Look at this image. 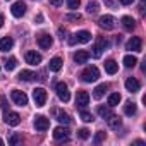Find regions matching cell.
<instances>
[{"instance_id":"obj_1","label":"cell","mask_w":146,"mask_h":146,"mask_svg":"<svg viewBox=\"0 0 146 146\" xmlns=\"http://www.w3.org/2000/svg\"><path fill=\"white\" fill-rule=\"evenodd\" d=\"M98 78H100V70H98V67H95V65L86 67V69L83 70V74H81V79H83L84 83H95Z\"/></svg>"},{"instance_id":"obj_2","label":"cell","mask_w":146,"mask_h":146,"mask_svg":"<svg viewBox=\"0 0 146 146\" xmlns=\"http://www.w3.org/2000/svg\"><path fill=\"white\" fill-rule=\"evenodd\" d=\"M55 91H57V96L60 98V102H69L70 100V93H69V88H67V84L64 83V81H60V83H57L55 84Z\"/></svg>"},{"instance_id":"obj_3","label":"cell","mask_w":146,"mask_h":146,"mask_svg":"<svg viewBox=\"0 0 146 146\" xmlns=\"http://www.w3.org/2000/svg\"><path fill=\"white\" fill-rule=\"evenodd\" d=\"M46 98H48V95H46L45 88H35L33 90V100H35L36 107H43L46 103Z\"/></svg>"},{"instance_id":"obj_4","label":"cell","mask_w":146,"mask_h":146,"mask_svg":"<svg viewBox=\"0 0 146 146\" xmlns=\"http://www.w3.org/2000/svg\"><path fill=\"white\" fill-rule=\"evenodd\" d=\"M108 48V40H105V38H98V41L93 45V57L95 58H98V57H102V53H103V50H107Z\"/></svg>"},{"instance_id":"obj_5","label":"cell","mask_w":146,"mask_h":146,"mask_svg":"<svg viewBox=\"0 0 146 146\" xmlns=\"http://www.w3.org/2000/svg\"><path fill=\"white\" fill-rule=\"evenodd\" d=\"M11 98H12V102H14L16 105H19V107L28 105V96H26V93H24V91L12 90V91H11Z\"/></svg>"},{"instance_id":"obj_6","label":"cell","mask_w":146,"mask_h":146,"mask_svg":"<svg viewBox=\"0 0 146 146\" xmlns=\"http://www.w3.org/2000/svg\"><path fill=\"white\" fill-rule=\"evenodd\" d=\"M98 24H100V28L102 29H107V31H110V29H113L115 28V19L112 17V16H102L100 19H98Z\"/></svg>"},{"instance_id":"obj_7","label":"cell","mask_w":146,"mask_h":146,"mask_svg":"<svg viewBox=\"0 0 146 146\" xmlns=\"http://www.w3.org/2000/svg\"><path fill=\"white\" fill-rule=\"evenodd\" d=\"M76 105L79 107V108H86L88 105H90V95H88V91H78V95H76Z\"/></svg>"},{"instance_id":"obj_8","label":"cell","mask_w":146,"mask_h":146,"mask_svg":"<svg viewBox=\"0 0 146 146\" xmlns=\"http://www.w3.org/2000/svg\"><path fill=\"white\" fill-rule=\"evenodd\" d=\"M125 48L131 50V52H141V48H143V41H141V38H139V36H132V38L125 43Z\"/></svg>"},{"instance_id":"obj_9","label":"cell","mask_w":146,"mask_h":146,"mask_svg":"<svg viewBox=\"0 0 146 146\" xmlns=\"http://www.w3.org/2000/svg\"><path fill=\"white\" fill-rule=\"evenodd\" d=\"M11 12H12L14 17H23V16L26 14V4H23V2H14L12 7H11Z\"/></svg>"},{"instance_id":"obj_10","label":"cell","mask_w":146,"mask_h":146,"mask_svg":"<svg viewBox=\"0 0 146 146\" xmlns=\"http://www.w3.org/2000/svg\"><path fill=\"white\" fill-rule=\"evenodd\" d=\"M26 62L29 65H38V64H41V55L35 50H29V52H26Z\"/></svg>"},{"instance_id":"obj_11","label":"cell","mask_w":146,"mask_h":146,"mask_svg":"<svg viewBox=\"0 0 146 146\" xmlns=\"http://www.w3.org/2000/svg\"><path fill=\"white\" fill-rule=\"evenodd\" d=\"M35 127H36V131H46L50 127V120L43 115H38V117H35Z\"/></svg>"},{"instance_id":"obj_12","label":"cell","mask_w":146,"mask_h":146,"mask_svg":"<svg viewBox=\"0 0 146 146\" xmlns=\"http://www.w3.org/2000/svg\"><path fill=\"white\" fill-rule=\"evenodd\" d=\"M53 137L57 139V141H62V139H69V129L67 127H62V125H58V127H55L53 129Z\"/></svg>"},{"instance_id":"obj_13","label":"cell","mask_w":146,"mask_h":146,"mask_svg":"<svg viewBox=\"0 0 146 146\" xmlns=\"http://www.w3.org/2000/svg\"><path fill=\"white\" fill-rule=\"evenodd\" d=\"M76 40V43H90L91 41V33L90 31H78L72 35Z\"/></svg>"},{"instance_id":"obj_14","label":"cell","mask_w":146,"mask_h":146,"mask_svg":"<svg viewBox=\"0 0 146 146\" xmlns=\"http://www.w3.org/2000/svg\"><path fill=\"white\" fill-rule=\"evenodd\" d=\"M125 88H127V91H131V93H137L139 88H141V84H139V81H137L136 78H127V79H125Z\"/></svg>"},{"instance_id":"obj_15","label":"cell","mask_w":146,"mask_h":146,"mask_svg":"<svg viewBox=\"0 0 146 146\" xmlns=\"http://www.w3.org/2000/svg\"><path fill=\"white\" fill-rule=\"evenodd\" d=\"M52 43H53V38H52L50 35L43 33V35H40V36H38V45H40L41 48H50V46H52Z\"/></svg>"},{"instance_id":"obj_16","label":"cell","mask_w":146,"mask_h":146,"mask_svg":"<svg viewBox=\"0 0 146 146\" xmlns=\"http://www.w3.org/2000/svg\"><path fill=\"white\" fill-rule=\"evenodd\" d=\"M5 122H7L9 125H19L21 115L16 113V112H5Z\"/></svg>"},{"instance_id":"obj_17","label":"cell","mask_w":146,"mask_h":146,"mask_svg":"<svg viewBox=\"0 0 146 146\" xmlns=\"http://www.w3.org/2000/svg\"><path fill=\"white\" fill-rule=\"evenodd\" d=\"M88 58H90V52H86V50H78L74 53V62L76 64H86Z\"/></svg>"},{"instance_id":"obj_18","label":"cell","mask_w":146,"mask_h":146,"mask_svg":"<svg viewBox=\"0 0 146 146\" xmlns=\"http://www.w3.org/2000/svg\"><path fill=\"white\" fill-rule=\"evenodd\" d=\"M14 46V40L11 36H4V38H0V52H7Z\"/></svg>"},{"instance_id":"obj_19","label":"cell","mask_w":146,"mask_h":146,"mask_svg":"<svg viewBox=\"0 0 146 146\" xmlns=\"http://www.w3.org/2000/svg\"><path fill=\"white\" fill-rule=\"evenodd\" d=\"M122 26H124V29L132 31V29L136 28V21H134L131 16H124V17H122Z\"/></svg>"},{"instance_id":"obj_20","label":"cell","mask_w":146,"mask_h":146,"mask_svg":"<svg viewBox=\"0 0 146 146\" xmlns=\"http://www.w3.org/2000/svg\"><path fill=\"white\" fill-rule=\"evenodd\" d=\"M62 58L60 57H53L52 60H50V64H48V67H50V70H53V72H58L60 69H62Z\"/></svg>"},{"instance_id":"obj_21","label":"cell","mask_w":146,"mask_h":146,"mask_svg":"<svg viewBox=\"0 0 146 146\" xmlns=\"http://www.w3.org/2000/svg\"><path fill=\"white\" fill-rule=\"evenodd\" d=\"M107 90H108V86H107L105 83H103V84H98V86L93 90V98H95V100H100V98L105 95V91H107Z\"/></svg>"},{"instance_id":"obj_22","label":"cell","mask_w":146,"mask_h":146,"mask_svg":"<svg viewBox=\"0 0 146 146\" xmlns=\"http://www.w3.org/2000/svg\"><path fill=\"white\" fill-rule=\"evenodd\" d=\"M117 70H119V64L115 60H107L105 62V72H108V74H115Z\"/></svg>"},{"instance_id":"obj_23","label":"cell","mask_w":146,"mask_h":146,"mask_svg":"<svg viewBox=\"0 0 146 146\" xmlns=\"http://www.w3.org/2000/svg\"><path fill=\"white\" fill-rule=\"evenodd\" d=\"M17 78H19L21 81H33V79L36 78V74H35L33 70H21Z\"/></svg>"},{"instance_id":"obj_24","label":"cell","mask_w":146,"mask_h":146,"mask_svg":"<svg viewBox=\"0 0 146 146\" xmlns=\"http://www.w3.org/2000/svg\"><path fill=\"white\" fill-rule=\"evenodd\" d=\"M107 120H108V125H110L112 129H119V127L122 125V120H120V117H117V115H110Z\"/></svg>"},{"instance_id":"obj_25","label":"cell","mask_w":146,"mask_h":146,"mask_svg":"<svg viewBox=\"0 0 146 146\" xmlns=\"http://www.w3.org/2000/svg\"><path fill=\"white\" fill-rule=\"evenodd\" d=\"M98 115L102 119H108L110 115H113L112 113V107H98Z\"/></svg>"},{"instance_id":"obj_26","label":"cell","mask_w":146,"mask_h":146,"mask_svg":"<svg viewBox=\"0 0 146 146\" xmlns=\"http://www.w3.org/2000/svg\"><path fill=\"white\" fill-rule=\"evenodd\" d=\"M4 67H5L7 70H14V69L17 67V60H16L14 57H11V58H5V60H4Z\"/></svg>"},{"instance_id":"obj_27","label":"cell","mask_w":146,"mask_h":146,"mask_svg":"<svg viewBox=\"0 0 146 146\" xmlns=\"http://www.w3.org/2000/svg\"><path fill=\"white\" fill-rule=\"evenodd\" d=\"M120 95L119 93H112L110 96H108V107H117L119 103H120Z\"/></svg>"},{"instance_id":"obj_28","label":"cell","mask_w":146,"mask_h":146,"mask_svg":"<svg viewBox=\"0 0 146 146\" xmlns=\"http://www.w3.org/2000/svg\"><path fill=\"white\" fill-rule=\"evenodd\" d=\"M136 110H137V107H136V103H132V102H127V103L124 105V112H125V115H134Z\"/></svg>"},{"instance_id":"obj_29","label":"cell","mask_w":146,"mask_h":146,"mask_svg":"<svg viewBox=\"0 0 146 146\" xmlns=\"http://www.w3.org/2000/svg\"><path fill=\"white\" fill-rule=\"evenodd\" d=\"M136 64H137V58L134 55H125L124 57V65L125 67H134Z\"/></svg>"},{"instance_id":"obj_30","label":"cell","mask_w":146,"mask_h":146,"mask_svg":"<svg viewBox=\"0 0 146 146\" xmlns=\"http://www.w3.org/2000/svg\"><path fill=\"white\" fill-rule=\"evenodd\" d=\"M57 120H58L60 124H69V122H70V117H69L65 112L60 110V112H57Z\"/></svg>"},{"instance_id":"obj_31","label":"cell","mask_w":146,"mask_h":146,"mask_svg":"<svg viewBox=\"0 0 146 146\" xmlns=\"http://www.w3.org/2000/svg\"><path fill=\"white\" fill-rule=\"evenodd\" d=\"M79 117H81L84 122H93V120H95V119H93V113L86 112L84 108H81V112H79Z\"/></svg>"},{"instance_id":"obj_32","label":"cell","mask_w":146,"mask_h":146,"mask_svg":"<svg viewBox=\"0 0 146 146\" xmlns=\"http://www.w3.org/2000/svg\"><path fill=\"white\" fill-rule=\"evenodd\" d=\"M86 11H88V14H96L98 12V2H90Z\"/></svg>"},{"instance_id":"obj_33","label":"cell","mask_w":146,"mask_h":146,"mask_svg":"<svg viewBox=\"0 0 146 146\" xmlns=\"http://www.w3.org/2000/svg\"><path fill=\"white\" fill-rule=\"evenodd\" d=\"M105 137H107V134H105L103 131H98V132H96V136H95V143H96V144H100L102 141H105Z\"/></svg>"},{"instance_id":"obj_34","label":"cell","mask_w":146,"mask_h":146,"mask_svg":"<svg viewBox=\"0 0 146 146\" xmlns=\"http://www.w3.org/2000/svg\"><path fill=\"white\" fill-rule=\"evenodd\" d=\"M79 4H81V0H67V7H69V9H72V11L78 9V7H79Z\"/></svg>"},{"instance_id":"obj_35","label":"cell","mask_w":146,"mask_h":146,"mask_svg":"<svg viewBox=\"0 0 146 146\" xmlns=\"http://www.w3.org/2000/svg\"><path fill=\"white\" fill-rule=\"evenodd\" d=\"M78 136H79L81 139H88V137H90V131H88V129H79V131H78Z\"/></svg>"},{"instance_id":"obj_36","label":"cell","mask_w":146,"mask_h":146,"mask_svg":"<svg viewBox=\"0 0 146 146\" xmlns=\"http://www.w3.org/2000/svg\"><path fill=\"white\" fill-rule=\"evenodd\" d=\"M19 141H21V136H19V134H12V136H11V139H9V144H12V146H14V144H17Z\"/></svg>"},{"instance_id":"obj_37","label":"cell","mask_w":146,"mask_h":146,"mask_svg":"<svg viewBox=\"0 0 146 146\" xmlns=\"http://www.w3.org/2000/svg\"><path fill=\"white\" fill-rule=\"evenodd\" d=\"M81 19V14H67L65 16V21H79Z\"/></svg>"},{"instance_id":"obj_38","label":"cell","mask_w":146,"mask_h":146,"mask_svg":"<svg viewBox=\"0 0 146 146\" xmlns=\"http://www.w3.org/2000/svg\"><path fill=\"white\" fill-rule=\"evenodd\" d=\"M48 2H50L52 5H55V7H58V5L62 4V0H48Z\"/></svg>"},{"instance_id":"obj_39","label":"cell","mask_w":146,"mask_h":146,"mask_svg":"<svg viewBox=\"0 0 146 146\" xmlns=\"http://www.w3.org/2000/svg\"><path fill=\"white\" fill-rule=\"evenodd\" d=\"M119 2H120L122 5H131V4L134 2V0H119Z\"/></svg>"},{"instance_id":"obj_40","label":"cell","mask_w":146,"mask_h":146,"mask_svg":"<svg viewBox=\"0 0 146 146\" xmlns=\"http://www.w3.org/2000/svg\"><path fill=\"white\" fill-rule=\"evenodd\" d=\"M2 107H4V110H7V100L5 98H2Z\"/></svg>"},{"instance_id":"obj_41","label":"cell","mask_w":146,"mask_h":146,"mask_svg":"<svg viewBox=\"0 0 146 146\" xmlns=\"http://www.w3.org/2000/svg\"><path fill=\"white\" fill-rule=\"evenodd\" d=\"M2 26H4V16L0 14V28H2Z\"/></svg>"},{"instance_id":"obj_42","label":"cell","mask_w":146,"mask_h":146,"mask_svg":"<svg viewBox=\"0 0 146 146\" xmlns=\"http://www.w3.org/2000/svg\"><path fill=\"white\" fill-rule=\"evenodd\" d=\"M105 2H107V4H108L110 7H113V0H105Z\"/></svg>"},{"instance_id":"obj_43","label":"cell","mask_w":146,"mask_h":146,"mask_svg":"<svg viewBox=\"0 0 146 146\" xmlns=\"http://www.w3.org/2000/svg\"><path fill=\"white\" fill-rule=\"evenodd\" d=\"M0 144H4V141H2V139H0Z\"/></svg>"}]
</instances>
